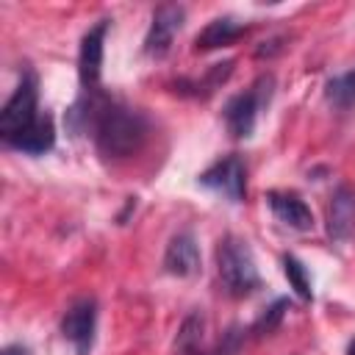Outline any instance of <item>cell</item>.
Listing matches in <instances>:
<instances>
[{
  "label": "cell",
  "instance_id": "6da1fadb",
  "mask_svg": "<svg viewBox=\"0 0 355 355\" xmlns=\"http://www.w3.org/2000/svg\"><path fill=\"white\" fill-rule=\"evenodd\" d=\"M69 125L75 130H89L94 147L103 158H128L147 139V116L116 97L97 92H83V97L69 108Z\"/></svg>",
  "mask_w": 355,
  "mask_h": 355
},
{
  "label": "cell",
  "instance_id": "7a4b0ae2",
  "mask_svg": "<svg viewBox=\"0 0 355 355\" xmlns=\"http://www.w3.org/2000/svg\"><path fill=\"white\" fill-rule=\"evenodd\" d=\"M216 272L222 280V288L230 297H250L255 288H261V275L252 258V250L244 239L227 233L216 244Z\"/></svg>",
  "mask_w": 355,
  "mask_h": 355
},
{
  "label": "cell",
  "instance_id": "3957f363",
  "mask_svg": "<svg viewBox=\"0 0 355 355\" xmlns=\"http://www.w3.org/2000/svg\"><path fill=\"white\" fill-rule=\"evenodd\" d=\"M272 89H275V78L269 72H263V75L255 78V83L247 92H241V94H236V97H230L225 103V111L222 114H225L227 133L233 139H250L252 136L255 122H258V114L272 100Z\"/></svg>",
  "mask_w": 355,
  "mask_h": 355
},
{
  "label": "cell",
  "instance_id": "277c9868",
  "mask_svg": "<svg viewBox=\"0 0 355 355\" xmlns=\"http://www.w3.org/2000/svg\"><path fill=\"white\" fill-rule=\"evenodd\" d=\"M36 75L28 69L22 72V80L17 83L14 94L6 100L3 111H0V136L3 141L19 136L42 111H39V89H36Z\"/></svg>",
  "mask_w": 355,
  "mask_h": 355
},
{
  "label": "cell",
  "instance_id": "5b68a950",
  "mask_svg": "<svg viewBox=\"0 0 355 355\" xmlns=\"http://www.w3.org/2000/svg\"><path fill=\"white\" fill-rule=\"evenodd\" d=\"M197 183L202 189H211L214 194L225 197L227 202H241L247 197V166L241 161V155L230 153L216 158L208 169H202L197 175Z\"/></svg>",
  "mask_w": 355,
  "mask_h": 355
},
{
  "label": "cell",
  "instance_id": "8992f818",
  "mask_svg": "<svg viewBox=\"0 0 355 355\" xmlns=\"http://www.w3.org/2000/svg\"><path fill=\"white\" fill-rule=\"evenodd\" d=\"M97 333V300L80 297L61 316V336L72 344L75 355H89Z\"/></svg>",
  "mask_w": 355,
  "mask_h": 355
},
{
  "label": "cell",
  "instance_id": "52a82bcc",
  "mask_svg": "<svg viewBox=\"0 0 355 355\" xmlns=\"http://www.w3.org/2000/svg\"><path fill=\"white\" fill-rule=\"evenodd\" d=\"M183 19H186L183 6L161 3L153 11V19H150V28H147V36H144V55L147 58H166L169 50H172L175 36L183 28Z\"/></svg>",
  "mask_w": 355,
  "mask_h": 355
},
{
  "label": "cell",
  "instance_id": "ba28073f",
  "mask_svg": "<svg viewBox=\"0 0 355 355\" xmlns=\"http://www.w3.org/2000/svg\"><path fill=\"white\" fill-rule=\"evenodd\" d=\"M111 28V19H100L92 25L78 50V78L83 92H97L100 89V75H103V50H105V33Z\"/></svg>",
  "mask_w": 355,
  "mask_h": 355
},
{
  "label": "cell",
  "instance_id": "9c48e42d",
  "mask_svg": "<svg viewBox=\"0 0 355 355\" xmlns=\"http://www.w3.org/2000/svg\"><path fill=\"white\" fill-rule=\"evenodd\" d=\"M164 269L175 277H191L200 272V247L191 230H180L164 250Z\"/></svg>",
  "mask_w": 355,
  "mask_h": 355
},
{
  "label": "cell",
  "instance_id": "30bf717a",
  "mask_svg": "<svg viewBox=\"0 0 355 355\" xmlns=\"http://www.w3.org/2000/svg\"><path fill=\"white\" fill-rule=\"evenodd\" d=\"M355 233V189L338 186L327 205V236L333 241H347Z\"/></svg>",
  "mask_w": 355,
  "mask_h": 355
},
{
  "label": "cell",
  "instance_id": "8fae6325",
  "mask_svg": "<svg viewBox=\"0 0 355 355\" xmlns=\"http://www.w3.org/2000/svg\"><path fill=\"white\" fill-rule=\"evenodd\" d=\"M53 144H55V125L47 111H42L19 136L6 141V147L17 153H28V155H44L53 150Z\"/></svg>",
  "mask_w": 355,
  "mask_h": 355
},
{
  "label": "cell",
  "instance_id": "7c38bea8",
  "mask_svg": "<svg viewBox=\"0 0 355 355\" xmlns=\"http://www.w3.org/2000/svg\"><path fill=\"white\" fill-rule=\"evenodd\" d=\"M266 202L272 208V214L277 216V222H283L291 230H311L313 227V214L305 205V200L294 191H269Z\"/></svg>",
  "mask_w": 355,
  "mask_h": 355
},
{
  "label": "cell",
  "instance_id": "4fadbf2b",
  "mask_svg": "<svg viewBox=\"0 0 355 355\" xmlns=\"http://www.w3.org/2000/svg\"><path fill=\"white\" fill-rule=\"evenodd\" d=\"M247 33V25L239 22L236 17H216L211 19L194 39V50L205 53V50H216V47H227L236 39H241Z\"/></svg>",
  "mask_w": 355,
  "mask_h": 355
},
{
  "label": "cell",
  "instance_id": "5bb4252c",
  "mask_svg": "<svg viewBox=\"0 0 355 355\" xmlns=\"http://www.w3.org/2000/svg\"><path fill=\"white\" fill-rule=\"evenodd\" d=\"M230 72H233V61L214 64V67L202 75V80H178V83H175V92H180V94H194V97H205V94L216 92V89L230 78Z\"/></svg>",
  "mask_w": 355,
  "mask_h": 355
},
{
  "label": "cell",
  "instance_id": "9a60e30c",
  "mask_svg": "<svg viewBox=\"0 0 355 355\" xmlns=\"http://www.w3.org/2000/svg\"><path fill=\"white\" fill-rule=\"evenodd\" d=\"M324 100L338 108V111H349L355 108V69L338 72L333 78H327L324 83Z\"/></svg>",
  "mask_w": 355,
  "mask_h": 355
},
{
  "label": "cell",
  "instance_id": "2e32d148",
  "mask_svg": "<svg viewBox=\"0 0 355 355\" xmlns=\"http://www.w3.org/2000/svg\"><path fill=\"white\" fill-rule=\"evenodd\" d=\"M202 327H205V319H202V313H200V311H191V313L183 319L180 330H178V338H175V349H178L180 355H197V349H200V341H202Z\"/></svg>",
  "mask_w": 355,
  "mask_h": 355
},
{
  "label": "cell",
  "instance_id": "e0dca14e",
  "mask_svg": "<svg viewBox=\"0 0 355 355\" xmlns=\"http://www.w3.org/2000/svg\"><path fill=\"white\" fill-rule=\"evenodd\" d=\"M283 275L288 277L291 288L297 291V297L302 302H311L313 300V286H311V275L305 269V263L297 258V255H283Z\"/></svg>",
  "mask_w": 355,
  "mask_h": 355
},
{
  "label": "cell",
  "instance_id": "ac0fdd59",
  "mask_svg": "<svg viewBox=\"0 0 355 355\" xmlns=\"http://www.w3.org/2000/svg\"><path fill=\"white\" fill-rule=\"evenodd\" d=\"M286 311H288V300H275L258 319H255V324H252V333L255 336H269L280 322H283V316H286Z\"/></svg>",
  "mask_w": 355,
  "mask_h": 355
},
{
  "label": "cell",
  "instance_id": "d6986e66",
  "mask_svg": "<svg viewBox=\"0 0 355 355\" xmlns=\"http://www.w3.org/2000/svg\"><path fill=\"white\" fill-rule=\"evenodd\" d=\"M3 355H31V349L25 344H8L3 347Z\"/></svg>",
  "mask_w": 355,
  "mask_h": 355
},
{
  "label": "cell",
  "instance_id": "ffe728a7",
  "mask_svg": "<svg viewBox=\"0 0 355 355\" xmlns=\"http://www.w3.org/2000/svg\"><path fill=\"white\" fill-rule=\"evenodd\" d=\"M347 355H355V338L347 344Z\"/></svg>",
  "mask_w": 355,
  "mask_h": 355
}]
</instances>
